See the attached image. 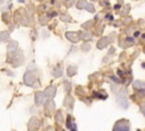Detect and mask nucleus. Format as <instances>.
<instances>
[{
    "instance_id": "1",
    "label": "nucleus",
    "mask_w": 145,
    "mask_h": 131,
    "mask_svg": "<svg viewBox=\"0 0 145 131\" xmlns=\"http://www.w3.org/2000/svg\"><path fill=\"white\" fill-rule=\"evenodd\" d=\"M113 131H129V126L125 121H120L116 124Z\"/></svg>"
},
{
    "instance_id": "3",
    "label": "nucleus",
    "mask_w": 145,
    "mask_h": 131,
    "mask_svg": "<svg viewBox=\"0 0 145 131\" xmlns=\"http://www.w3.org/2000/svg\"><path fill=\"white\" fill-rule=\"evenodd\" d=\"M138 35H139V32H135L134 33V36H138Z\"/></svg>"
},
{
    "instance_id": "2",
    "label": "nucleus",
    "mask_w": 145,
    "mask_h": 131,
    "mask_svg": "<svg viewBox=\"0 0 145 131\" xmlns=\"http://www.w3.org/2000/svg\"><path fill=\"white\" fill-rule=\"evenodd\" d=\"M142 110H143V114L145 115V104H144V106H143V108H142Z\"/></svg>"
}]
</instances>
